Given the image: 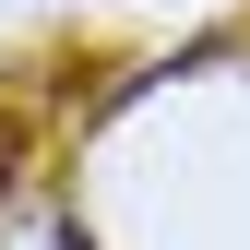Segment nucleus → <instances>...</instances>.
I'll return each instance as SVG.
<instances>
[{
    "label": "nucleus",
    "instance_id": "f257e3e1",
    "mask_svg": "<svg viewBox=\"0 0 250 250\" xmlns=\"http://www.w3.org/2000/svg\"><path fill=\"white\" fill-rule=\"evenodd\" d=\"M0 250H83V227L60 203H0Z\"/></svg>",
    "mask_w": 250,
    "mask_h": 250
},
{
    "label": "nucleus",
    "instance_id": "f03ea898",
    "mask_svg": "<svg viewBox=\"0 0 250 250\" xmlns=\"http://www.w3.org/2000/svg\"><path fill=\"white\" fill-rule=\"evenodd\" d=\"M0 203H12V131H0Z\"/></svg>",
    "mask_w": 250,
    "mask_h": 250
}]
</instances>
